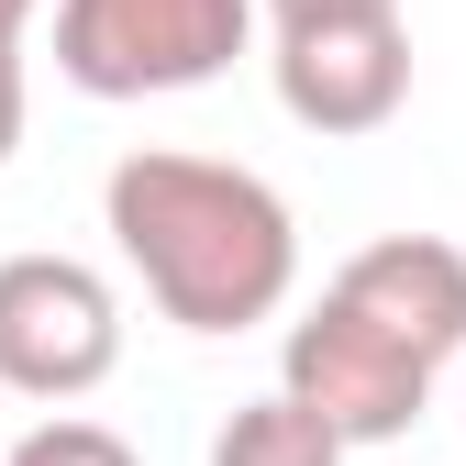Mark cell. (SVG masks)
Instances as JSON below:
<instances>
[{"label": "cell", "mask_w": 466, "mask_h": 466, "mask_svg": "<svg viewBox=\"0 0 466 466\" xmlns=\"http://www.w3.org/2000/svg\"><path fill=\"white\" fill-rule=\"evenodd\" d=\"M100 222H111L123 267L145 278V300L178 333H256L300 289V222L233 156L134 145L100 189Z\"/></svg>", "instance_id": "obj_1"}, {"label": "cell", "mask_w": 466, "mask_h": 466, "mask_svg": "<svg viewBox=\"0 0 466 466\" xmlns=\"http://www.w3.org/2000/svg\"><path fill=\"white\" fill-rule=\"evenodd\" d=\"M256 45V0H56V78L89 100L211 89Z\"/></svg>", "instance_id": "obj_2"}, {"label": "cell", "mask_w": 466, "mask_h": 466, "mask_svg": "<svg viewBox=\"0 0 466 466\" xmlns=\"http://www.w3.org/2000/svg\"><path fill=\"white\" fill-rule=\"evenodd\" d=\"M123 367V300L89 256H0V389L12 400H89Z\"/></svg>", "instance_id": "obj_3"}, {"label": "cell", "mask_w": 466, "mask_h": 466, "mask_svg": "<svg viewBox=\"0 0 466 466\" xmlns=\"http://www.w3.org/2000/svg\"><path fill=\"white\" fill-rule=\"evenodd\" d=\"M433 356H411L389 322H367L344 289H322V300L289 322V344H278V389L289 400H311V411L344 433V444H400L422 422V400H433Z\"/></svg>", "instance_id": "obj_4"}, {"label": "cell", "mask_w": 466, "mask_h": 466, "mask_svg": "<svg viewBox=\"0 0 466 466\" xmlns=\"http://www.w3.org/2000/svg\"><path fill=\"white\" fill-rule=\"evenodd\" d=\"M278 111L300 134H389L400 100H411V23L400 12H311V23H278Z\"/></svg>", "instance_id": "obj_5"}, {"label": "cell", "mask_w": 466, "mask_h": 466, "mask_svg": "<svg viewBox=\"0 0 466 466\" xmlns=\"http://www.w3.org/2000/svg\"><path fill=\"white\" fill-rule=\"evenodd\" d=\"M333 289L367 322H389L411 356H433V367L466 356V245H444V233H378L367 256L333 267Z\"/></svg>", "instance_id": "obj_6"}, {"label": "cell", "mask_w": 466, "mask_h": 466, "mask_svg": "<svg viewBox=\"0 0 466 466\" xmlns=\"http://www.w3.org/2000/svg\"><path fill=\"white\" fill-rule=\"evenodd\" d=\"M356 444H344L311 400H289V389H267V400H245L222 433H211V466H344Z\"/></svg>", "instance_id": "obj_7"}, {"label": "cell", "mask_w": 466, "mask_h": 466, "mask_svg": "<svg viewBox=\"0 0 466 466\" xmlns=\"http://www.w3.org/2000/svg\"><path fill=\"white\" fill-rule=\"evenodd\" d=\"M0 466H145L123 433H111V422H89V411H45L12 455H0Z\"/></svg>", "instance_id": "obj_8"}, {"label": "cell", "mask_w": 466, "mask_h": 466, "mask_svg": "<svg viewBox=\"0 0 466 466\" xmlns=\"http://www.w3.org/2000/svg\"><path fill=\"white\" fill-rule=\"evenodd\" d=\"M34 12L45 0H0V167L23 145V34H34Z\"/></svg>", "instance_id": "obj_9"}, {"label": "cell", "mask_w": 466, "mask_h": 466, "mask_svg": "<svg viewBox=\"0 0 466 466\" xmlns=\"http://www.w3.org/2000/svg\"><path fill=\"white\" fill-rule=\"evenodd\" d=\"M278 23H311V12H400V0H267Z\"/></svg>", "instance_id": "obj_10"}]
</instances>
